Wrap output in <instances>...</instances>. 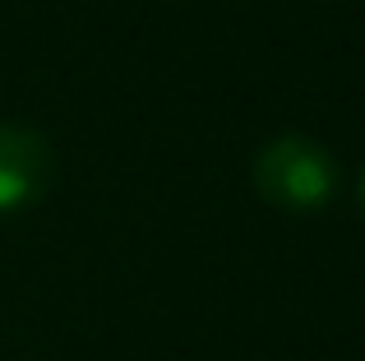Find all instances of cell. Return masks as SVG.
<instances>
[{"mask_svg":"<svg viewBox=\"0 0 365 361\" xmlns=\"http://www.w3.org/2000/svg\"><path fill=\"white\" fill-rule=\"evenodd\" d=\"M51 144L28 126H0V213L33 204L51 180Z\"/></svg>","mask_w":365,"mask_h":361,"instance_id":"obj_2","label":"cell"},{"mask_svg":"<svg viewBox=\"0 0 365 361\" xmlns=\"http://www.w3.org/2000/svg\"><path fill=\"white\" fill-rule=\"evenodd\" d=\"M333 185H338V163L305 135H282L255 158V190L287 213L319 208L333 195Z\"/></svg>","mask_w":365,"mask_h":361,"instance_id":"obj_1","label":"cell"},{"mask_svg":"<svg viewBox=\"0 0 365 361\" xmlns=\"http://www.w3.org/2000/svg\"><path fill=\"white\" fill-rule=\"evenodd\" d=\"M361 204H365V176H361Z\"/></svg>","mask_w":365,"mask_h":361,"instance_id":"obj_3","label":"cell"}]
</instances>
